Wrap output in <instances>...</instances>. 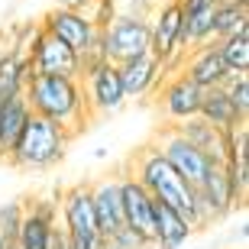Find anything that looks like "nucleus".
Wrapping results in <instances>:
<instances>
[{
    "label": "nucleus",
    "mask_w": 249,
    "mask_h": 249,
    "mask_svg": "<svg viewBox=\"0 0 249 249\" xmlns=\"http://www.w3.org/2000/svg\"><path fill=\"white\" fill-rule=\"evenodd\" d=\"M23 97L29 104V113L58 123V126H65L74 136L88 126V107H84V94H81V81L78 78L33 71L26 78Z\"/></svg>",
    "instance_id": "1"
},
{
    "label": "nucleus",
    "mask_w": 249,
    "mask_h": 249,
    "mask_svg": "<svg viewBox=\"0 0 249 249\" xmlns=\"http://www.w3.org/2000/svg\"><path fill=\"white\" fill-rule=\"evenodd\" d=\"M71 139H74V133H68L65 126L46 120V117L29 113V120L19 129V136L13 142V149H10L7 162L23 168V172H46V168L58 165L65 159Z\"/></svg>",
    "instance_id": "2"
},
{
    "label": "nucleus",
    "mask_w": 249,
    "mask_h": 249,
    "mask_svg": "<svg viewBox=\"0 0 249 249\" xmlns=\"http://www.w3.org/2000/svg\"><path fill=\"white\" fill-rule=\"evenodd\" d=\"M129 175L136 178L156 201L175 207L178 213H185L188 220H191L194 188L172 168V162H168L152 142H149V146H139L136 152H133V159H129Z\"/></svg>",
    "instance_id": "3"
},
{
    "label": "nucleus",
    "mask_w": 249,
    "mask_h": 249,
    "mask_svg": "<svg viewBox=\"0 0 249 249\" xmlns=\"http://www.w3.org/2000/svg\"><path fill=\"white\" fill-rule=\"evenodd\" d=\"M58 227L68 240V249H101L104 233L97 227L88 181L58 191Z\"/></svg>",
    "instance_id": "4"
},
{
    "label": "nucleus",
    "mask_w": 249,
    "mask_h": 249,
    "mask_svg": "<svg viewBox=\"0 0 249 249\" xmlns=\"http://www.w3.org/2000/svg\"><path fill=\"white\" fill-rule=\"evenodd\" d=\"M81 94H84V107H88V120H101V117H113L117 110L126 107V94H123L117 65L110 62H88L81 65Z\"/></svg>",
    "instance_id": "5"
},
{
    "label": "nucleus",
    "mask_w": 249,
    "mask_h": 249,
    "mask_svg": "<svg viewBox=\"0 0 249 249\" xmlns=\"http://www.w3.org/2000/svg\"><path fill=\"white\" fill-rule=\"evenodd\" d=\"M152 29V46L149 52L162 62V71H181V62L188 55V29H185V10L178 0H168L165 7H159V13L149 19Z\"/></svg>",
    "instance_id": "6"
},
{
    "label": "nucleus",
    "mask_w": 249,
    "mask_h": 249,
    "mask_svg": "<svg viewBox=\"0 0 249 249\" xmlns=\"http://www.w3.org/2000/svg\"><path fill=\"white\" fill-rule=\"evenodd\" d=\"M152 46V29L146 13H113L101 29V55L110 65H120L133 55H142Z\"/></svg>",
    "instance_id": "7"
},
{
    "label": "nucleus",
    "mask_w": 249,
    "mask_h": 249,
    "mask_svg": "<svg viewBox=\"0 0 249 249\" xmlns=\"http://www.w3.org/2000/svg\"><path fill=\"white\" fill-rule=\"evenodd\" d=\"M39 26L46 29L49 36L62 39L65 46H71L81 58V65L88 62H101V29H94L88 19L78 13L74 7H55L49 10L46 17L39 19ZM107 62V58H104Z\"/></svg>",
    "instance_id": "8"
},
{
    "label": "nucleus",
    "mask_w": 249,
    "mask_h": 249,
    "mask_svg": "<svg viewBox=\"0 0 249 249\" xmlns=\"http://www.w3.org/2000/svg\"><path fill=\"white\" fill-rule=\"evenodd\" d=\"M152 146H156L159 152L172 162V168H175V172L185 178L191 188H197L204 178L211 175L213 162L204 156L197 146H194L191 139H185L181 133H178L175 123H162V129L156 133V142H152Z\"/></svg>",
    "instance_id": "9"
},
{
    "label": "nucleus",
    "mask_w": 249,
    "mask_h": 249,
    "mask_svg": "<svg viewBox=\"0 0 249 249\" xmlns=\"http://www.w3.org/2000/svg\"><path fill=\"white\" fill-rule=\"evenodd\" d=\"M201 94L204 88H197L185 71L162 74V81H159V110H162L165 123H181L197 117Z\"/></svg>",
    "instance_id": "10"
},
{
    "label": "nucleus",
    "mask_w": 249,
    "mask_h": 249,
    "mask_svg": "<svg viewBox=\"0 0 249 249\" xmlns=\"http://www.w3.org/2000/svg\"><path fill=\"white\" fill-rule=\"evenodd\" d=\"M29 68L39 74H65V78H78L81 74V58L71 46H65L62 39L49 36L46 29H39L33 46L26 52Z\"/></svg>",
    "instance_id": "11"
},
{
    "label": "nucleus",
    "mask_w": 249,
    "mask_h": 249,
    "mask_svg": "<svg viewBox=\"0 0 249 249\" xmlns=\"http://www.w3.org/2000/svg\"><path fill=\"white\" fill-rule=\"evenodd\" d=\"M120 194H123V220H126V227L136 230L146 240V246H152V194L129 172H120Z\"/></svg>",
    "instance_id": "12"
},
{
    "label": "nucleus",
    "mask_w": 249,
    "mask_h": 249,
    "mask_svg": "<svg viewBox=\"0 0 249 249\" xmlns=\"http://www.w3.org/2000/svg\"><path fill=\"white\" fill-rule=\"evenodd\" d=\"M117 74H120L126 101H136V97H146V94L156 91L165 71H162V62L152 52H142V55H133L117 65Z\"/></svg>",
    "instance_id": "13"
},
{
    "label": "nucleus",
    "mask_w": 249,
    "mask_h": 249,
    "mask_svg": "<svg viewBox=\"0 0 249 249\" xmlns=\"http://www.w3.org/2000/svg\"><path fill=\"white\" fill-rule=\"evenodd\" d=\"M91 204L97 213V227L104 236H110L113 230L126 227L123 220V194H120V175H104L97 181H91Z\"/></svg>",
    "instance_id": "14"
},
{
    "label": "nucleus",
    "mask_w": 249,
    "mask_h": 249,
    "mask_svg": "<svg viewBox=\"0 0 249 249\" xmlns=\"http://www.w3.org/2000/svg\"><path fill=\"white\" fill-rule=\"evenodd\" d=\"M181 71H185L197 88H220V84L233 74L230 68H227V62H223L217 42L188 49L185 62H181Z\"/></svg>",
    "instance_id": "15"
},
{
    "label": "nucleus",
    "mask_w": 249,
    "mask_h": 249,
    "mask_svg": "<svg viewBox=\"0 0 249 249\" xmlns=\"http://www.w3.org/2000/svg\"><path fill=\"white\" fill-rule=\"evenodd\" d=\"M194 236V227L185 213L152 197V246L156 249H185Z\"/></svg>",
    "instance_id": "16"
},
{
    "label": "nucleus",
    "mask_w": 249,
    "mask_h": 249,
    "mask_svg": "<svg viewBox=\"0 0 249 249\" xmlns=\"http://www.w3.org/2000/svg\"><path fill=\"white\" fill-rule=\"evenodd\" d=\"M194 191H197V201H201L204 207H207V213L213 217V223L223 220V217H230L236 207H243V201L236 197V191H233V185H230V178H227V172H223V165H213L211 175L204 178Z\"/></svg>",
    "instance_id": "17"
},
{
    "label": "nucleus",
    "mask_w": 249,
    "mask_h": 249,
    "mask_svg": "<svg viewBox=\"0 0 249 249\" xmlns=\"http://www.w3.org/2000/svg\"><path fill=\"white\" fill-rule=\"evenodd\" d=\"M175 126H178V133H181V136L191 139L194 146H197L204 156L211 159L213 165H223V162H227V156H230V136H227L223 129L211 126V123L201 120V117L181 120V123H175Z\"/></svg>",
    "instance_id": "18"
},
{
    "label": "nucleus",
    "mask_w": 249,
    "mask_h": 249,
    "mask_svg": "<svg viewBox=\"0 0 249 249\" xmlns=\"http://www.w3.org/2000/svg\"><path fill=\"white\" fill-rule=\"evenodd\" d=\"M197 117L201 120H207L211 126H217V129H233V126H240V123H246L236 113V107H233V101L227 97V91H223V84L220 88H204V94H201V107H197Z\"/></svg>",
    "instance_id": "19"
},
{
    "label": "nucleus",
    "mask_w": 249,
    "mask_h": 249,
    "mask_svg": "<svg viewBox=\"0 0 249 249\" xmlns=\"http://www.w3.org/2000/svg\"><path fill=\"white\" fill-rule=\"evenodd\" d=\"M26 120H29V104L23 94L0 101V162L10 156V149H13V142H17Z\"/></svg>",
    "instance_id": "20"
},
{
    "label": "nucleus",
    "mask_w": 249,
    "mask_h": 249,
    "mask_svg": "<svg viewBox=\"0 0 249 249\" xmlns=\"http://www.w3.org/2000/svg\"><path fill=\"white\" fill-rule=\"evenodd\" d=\"M29 74H33V68H29L26 52H13V55L3 58V62H0V101L23 94Z\"/></svg>",
    "instance_id": "21"
},
{
    "label": "nucleus",
    "mask_w": 249,
    "mask_h": 249,
    "mask_svg": "<svg viewBox=\"0 0 249 249\" xmlns=\"http://www.w3.org/2000/svg\"><path fill=\"white\" fill-rule=\"evenodd\" d=\"M217 49H220V55L230 71L249 74V26H240L236 33L217 39Z\"/></svg>",
    "instance_id": "22"
},
{
    "label": "nucleus",
    "mask_w": 249,
    "mask_h": 249,
    "mask_svg": "<svg viewBox=\"0 0 249 249\" xmlns=\"http://www.w3.org/2000/svg\"><path fill=\"white\" fill-rule=\"evenodd\" d=\"M240 26H249V10L246 3L236 0H217V17H213V42L223 36L236 33Z\"/></svg>",
    "instance_id": "23"
},
{
    "label": "nucleus",
    "mask_w": 249,
    "mask_h": 249,
    "mask_svg": "<svg viewBox=\"0 0 249 249\" xmlns=\"http://www.w3.org/2000/svg\"><path fill=\"white\" fill-rule=\"evenodd\" d=\"M213 17H217V3H207V7H201V10H191V13H185L188 49L213 42Z\"/></svg>",
    "instance_id": "24"
},
{
    "label": "nucleus",
    "mask_w": 249,
    "mask_h": 249,
    "mask_svg": "<svg viewBox=\"0 0 249 249\" xmlns=\"http://www.w3.org/2000/svg\"><path fill=\"white\" fill-rule=\"evenodd\" d=\"M26 217V201H7L0 204V236L3 243H17V233H19V223Z\"/></svg>",
    "instance_id": "25"
},
{
    "label": "nucleus",
    "mask_w": 249,
    "mask_h": 249,
    "mask_svg": "<svg viewBox=\"0 0 249 249\" xmlns=\"http://www.w3.org/2000/svg\"><path fill=\"white\" fill-rule=\"evenodd\" d=\"M223 91H227V97L233 101L236 113H240L243 120H249V74H236L233 71L230 78L223 81Z\"/></svg>",
    "instance_id": "26"
},
{
    "label": "nucleus",
    "mask_w": 249,
    "mask_h": 249,
    "mask_svg": "<svg viewBox=\"0 0 249 249\" xmlns=\"http://www.w3.org/2000/svg\"><path fill=\"white\" fill-rule=\"evenodd\" d=\"M74 10H78L94 29H104L113 19V13H117V10H113V0H81Z\"/></svg>",
    "instance_id": "27"
},
{
    "label": "nucleus",
    "mask_w": 249,
    "mask_h": 249,
    "mask_svg": "<svg viewBox=\"0 0 249 249\" xmlns=\"http://www.w3.org/2000/svg\"><path fill=\"white\" fill-rule=\"evenodd\" d=\"M101 249H149V246H146V240H142L136 230L120 227V230H113L110 236H104Z\"/></svg>",
    "instance_id": "28"
},
{
    "label": "nucleus",
    "mask_w": 249,
    "mask_h": 249,
    "mask_svg": "<svg viewBox=\"0 0 249 249\" xmlns=\"http://www.w3.org/2000/svg\"><path fill=\"white\" fill-rule=\"evenodd\" d=\"M46 249H68V240H65V233H62L58 223H55V230H52V240H49Z\"/></svg>",
    "instance_id": "29"
},
{
    "label": "nucleus",
    "mask_w": 249,
    "mask_h": 249,
    "mask_svg": "<svg viewBox=\"0 0 249 249\" xmlns=\"http://www.w3.org/2000/svg\"><path fill=\"white\" fill-rule=\"evenodd\" d=\"M178 3H181L185 13H191V10H201V7H207V3H217V0H178Z\"/></svg>",
    "instance_id": "30"
},
{
    "label": "nucleus",
    "mask_w": 249,
    "mask_h": 249,
    "mask_svg": "<svg viewBox=\"0 0 249 249\" xmlns=\"http://www.w3.org/2000/svg\"><path fill=\"white\" fill-rule=\"evenodd\" d=\"M81 0H58V7H78Z\"/></svg>",
    "instance_id": "31"
},
{
    "label": "nucleus",
    "mask_w": 249,
    "mask_h": 249,
    "mask_svg": "<svg viewBox=\"0 0 249 249\" xmlns=\"http://www.w3.org/2000/svg\"><path fill=\"white\" fill-rule=\"evenodd\" d=\"M0 249H10V243H3V236H0Z\"/></svg>",
    "instance_id": "32"
},
{
    "label": "nucleus",
    "mask_w": 249,
    "mask_h": 249,
    "mask_svg": "<svg viewBox=\"0 0 249 249\" xmlns=\"http://www.w3.org/2000/svg\"><path fill=\"white\" fill-rule=\"evenodd\" d=\"M236 3H249V0H236Z\"/></svg>",
    "instance_id": "33"
},
{
    "label": "nucleus",
    "mask_w": 249,
    "mask_h": 249,
    "mask_svg": "<svg viewBox=\"0 0 249 249\" xmlns=\"http://www.w3.org/2000/svg\"><path fill=\"white\" fill-rule=\"evenodd\" d=\"M10 249H17V246H10Z\"/></svg>",
    "instance_id": "34"
}]
</instances>
